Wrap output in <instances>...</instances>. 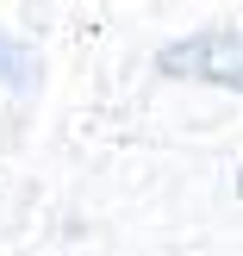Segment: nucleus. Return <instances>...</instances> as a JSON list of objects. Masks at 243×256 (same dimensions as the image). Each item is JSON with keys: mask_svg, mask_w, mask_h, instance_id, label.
Wrapping results in <instances>:
<instances>
[{"mask_svg": "<svg viewBox=\"0 0 243 256\" xmlns=\"http://www.w3.org/2000/svg\"><path fill=\"white\" fill-rule=\"evenodd\" d=\"M156 69L175 82H212V88L243 94V25H212V32L175 38L156 50Z\"/></svg>", "mask_w": 243, "mask_h": 256, "instance_id": "f257e3e1", "label": "nucleus"}, {"mask_svg": "<svg viewBox=\"0 0 243 256\" xmlns=\"http://www.w3.org/2000/svg\"><path fill=\"white\" fill-rule=\"evenodd\" d=\"M0 82H6V88H31V82H37L31 50H25L19 38H6V32H0Z\"/></svg>", "mask_w": 243, "mask_h": 256, "instance_id": "f03ea898", "label": "nucleus"}, {"mask_svg": "<svg viewBox=\"0 0 243 256\" xmlns=\"http://www.w3.org/2000/svg\"><path fill=\"white\" fill-rule=\"evenodd\" d=\"M237 188H243V175H237Z\"/></svg>", "mask_w": 243, "mask_h": 256, "instance_id": "7ed1b4c3", "label": "nucleus"}]
</instances>
